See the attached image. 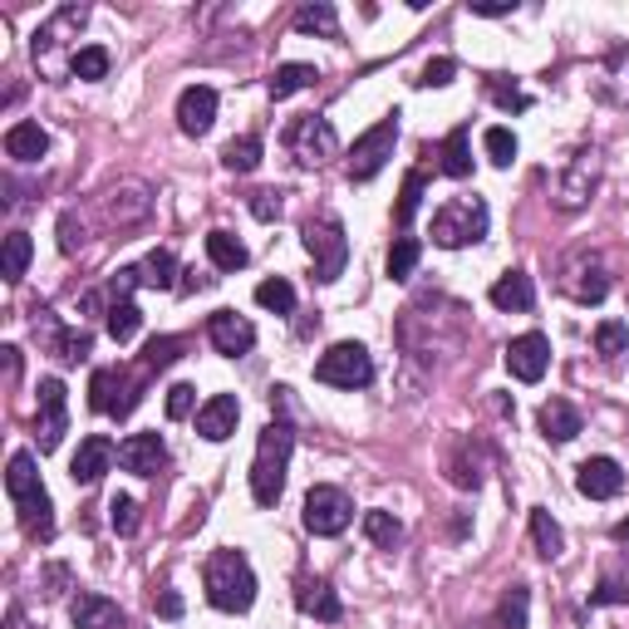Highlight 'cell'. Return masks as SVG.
<instances>
[{
    "mask_svg": "<svg viewBox=\"0 0 629 629\" xmlns=\"http://www.w3.org/2000/svg\"><path fill=\"white\" fill-rule=\"evenodd\" d=\"M206 285H212V275H202V271H197V265H192V271H182V281H177V290H182V295H197V290H206Z\"/></svg>",
    "mask_w": 629,
    "mask_h": 629,
    "instance_id": "cell-58",
    "label": "cell"
},
{
    "mask_svg": "<svg viewBox=\"0 0 629 629\" xmlns=\"http://www.w3.org/2000/svg\"><path fill=\"white\" fill-rule=\"evenodd\" d=\"M192 408H197V389L192 383H173V389H167V418L182 423V418H192Z\"/></svg>",
    "mask_w": 629,
    "mask_h": 629,
    "instance_id": "cell-52",
    "label": "cell"
},
{
    "mask_svg": "<svg viewBox=\"0 0 629 629\" xmlns=\"http://www.w3.org/2000/svg\"><path fill=\"white\" fill-rule=\"evenodd\" d=\"M84 20H88V10H84V5H64V10H55V15H49L45 25L35 29V45H29V49H35V64H49V55H55V49L64 45L69 35H79V25H84Z\"/></svg>",
    "mask_w": 629,
    "mask_h": 629,
    "instance_id": "cell-20",
    "label": "cell"
},
{
    "mask_svg": "<svg viewBox=\"0 0 629 629\" xmlns=\"http://www.w3.org/2000/svg\"><path fill=\"white\" fill-rule=\"evenodd\" d=\"M625 487V472H619L615 458H585L575 467V491L590 501H609L615 491Z\"/></svg>",
    "mask_w": 629,
    "mask_h": 629,
    "instance_id": "cell-19",
    "label": "cell"
},
{
    "mask_svg": "<svg viewBox=\"0 0 629 629\" xmlns=\"http://www.w3.org/2000/svg\"><path fill=\"white\" fill-rule=\"evenodd\" d=\"M609 536H615L619 546H629V517H625V521H615V531H609Z\"/></svg>",
    "mask_w": 629,
    "mask_h": 629,
    "instance_id": "cell-62",
    "label": "cell"
},
{
    "mask_svg": "<svg viewBox=\"0 0 629 629\" xmlns=\"http://www.w3.org/2000/svg\"><path fill=\"white\" fill-rule=\"evenodd\" d=\"M246 206H251L256 222H275V216H281V192H271V187H265V192H251Z\"/></svg>",
    "mask_w": 629,
    "mask_h": 629,
    "instance_id": "cell-53",
    "label": "cell"
},
{
    "mask_svg": "<svg viewBox=\"0 0 629 629\" xmlns=\"http://www.w3.org/2000/svg\"><path fill=\"white\" fill-rule=\"evenodd\" d=\"M305 251L314 261V281L330 285L344 275V261H349V236L334 216H320V222H305Z\"/></svg>",
    "mask_w": 629,
    "mask_h": 629,
    "instance_id": "cell-5",
    "label": "cell"
},
{
    "mask_svg": "<svg viewBox=\"0 0 629 629\" xmlns=\"http://www.w3.org/2000/svg\"><path fill=\"white\" fill-rule=\"evenodd\" d=\"M163 462H167L163 432H128V438L118 442V467L133 472V477H157Z\"/></svg>",
    "mask_w": 629,
    "mask_h": 629,
    "instance_id": "cell-14",
    "label": "cell"
},
{
    "mask_svg": "<svg viewBox=\"0 0 629 629\" xmlns=\"http://www.w3.org/2000/svg\"><path fill=\"white\" fill-rule=\"evenodd\" d=\"M285 153H290L300 167H324L334 153H340L334 123L320 114H300L290 128H285Z\"/></svg>",
    "mask_w": 629,
    "mask_h": 629,
    "instance_id": "cell-6",
    "label": "cell"
},
{
    "mask_svg": "<svg viewBox=\"0 0 629 629\" xmlns=\"http://www.w3.org/2000/svg\"><path fill=\"white\" fill-rule=\"evenodd\" d=\"M531 541H536V550L546 560H556L560 550H566V536H560V526H556V517H550V511H531Z\"/></svg>",
    "mask_w": 629,
    "mask_h": 629,
    "instance_id": "cell-40",
    "label": "cell"
},
{
    "mask_svg": "<svg viewBox=\"0 0 629 629\" xmlns=\"http://www.w3.org/2000/svg\"><path fill=\"white\" fill-rule=\"evenodd\" d=\"M29 256H35V246H29V236H25V232H10V236H5V251H0V275H5V281L15 285L20 275H25Z\"/></svg>",
    "mask_w": 629,
    "mask_h": 629,
    "instance_id": "cell-41",
    "label": "cell"
},
{
    "mask_svg": "<svg viewBox=\"0 0 629 629\" xmlns=\"http://www.w3.org/2000/svg\"><path fill=\"white\" fill-rule=\"evenodd\" d=\"M448 477H452V487H482L487 467H482V462L472 458V438H462V442H458V452L448 458Z\"/></svg>",
    "mask_w": 629,
    "mask_h": 629,
    "instance_id": "cell-36",
    "label": "cell"
},
{
    "mask_svg": "<svg viewBox=\"0 0 629 629\" xmlns=\"http://www.w3.org/2000/svg\"><path fill=\"white\" fill-rule=\"evenodd\" d=\"M256 305L261 310H275V314H290L295 310V285L285 275H271V281L256 285Z\"/></svg>",
    "mask_w": 629,
    "mask_h": 629,
    "instance_id": "cell-42",
    "label": "cell"
},
{
    "mask_svg": "<svg viewBox=\"0 0 629 629\" xmlns=\"http://www.w3.org/2000/svg\"><path fill=\"white\" fill-rule=\"evenodd\" d=\"M177 354H182V340H177V334H157V340H147V349H143V369H167Z\"/></svg>",
    "mask_w": 629,
    "mask_h": 629,
    "instance_id": "cell-49",
    "label": "cell"
},
{
    "mask_svg": "<svg viewBox=\"0 0 629 629\" xmlns=\"http://www.w3.org/2000/svg\"><path fill=\"white\" fill-rule=\"evenodd\" d=\"M314 79H320V69L314 64H281L271 74V98L281 104V98H290V94H300V88H310Z\"/></svg>",
    "mask_w": 629,
    "mask_h": 629,
    "instance_id": "cell-35",
    "label": "cell"
},
{
    "mask_svg": "<svg viewBox=\"0 0 629 629\" xmlns=\"http://www.w3.org/2000/svg\"><path fill=\"white\" fill-rule=\"evenodd\" d=\"M64 585H69V570H64V566H49V570H45V600H55Z\"/></svg>",
    "mask_w": 629,
    "mask_h": 629,
    "instance_id": "cell-59",
    "label": "cell"
},
{
    "mask_svg": "<svg viewBox=\"0 0 629 629\" xmlns=\"http://www.w3.org/2000/svg\"><path fill=\"white\" fill-rule=\"evenodd\" d=\"M517 5H472V15H482V20H497V15H511Z\"/></svg>",
    "mask_w": 629,
    "mask_h": 629,
    "instance_id": "cell-61",
    "label": "cell"
},
{
    "mask_svg": "<svg viewBox=\"0 0 629 629\" xmlns=\"http://www.w3.org/2000/svg\"><path fill=\"white\" fill-rule=\"evenodd\" d=\"M0 354H5V379L15 383V379H20V349H15V344H5Z\"/></svg>",
    "mask_w": 629,
    "mask_h": 629,
    "instance_id": "cell-60",
    "label": "cell"
},
{
    "mask_svg": "<svg viewBox=\"0 0 629 629\" xmlns=\"http://www.w3.org/2000/svg\"><path fill=\"white\" fill-rule=\"evenodd\" d=\"M138 275H143V285L147 290H177V261H173V251H147L143 256V265H138Z\"/></svg>",
    "mask_w": 629,
    "mask_h": 629,
    "instance_id": "cell-31",
    "label": "cell"
},
{
    "mask_svg": "<svg viewBox=\"0 0 629 629\" xmlns=\"http://www.w3.org/2000/svg\"><path fill=\"white\" fill-rule=\"evenodd\" d=\"M69 619H74V629H123V609L98 590H79L69 600Z\"/></svg>",
    "mask_w": 629,
    "mask_h": 629,
    "instance_id": "cell-22",
    "label": "cell"
},
{
    "mask_svg": "<svg viewBox=\"0 0 629 629\" xmlns=\"http://www.w3.org/2000/svg\"><path fill=\"white\" fill-rule=\"evenodd\" d=\"M5 491H10V501H15V511H20L25 536H39V541L55 536V507H49V491H45V482H39V472H35V452H15V458H10Z\"/></svg>",
    "mask_w": 629,
    "mask_h": 629,
    "instance_id": "cell-2",
    "label": "cell"
},
{
    "mask_svg": "<svg viewBox=\"0 0 629 629\" xmlns=\"http://www.w3.org/2000/svg\"><path fill=\"white\" fill-rule=\"evenodd\" d=\"M49 153V133L39 123H10L5 128V157L15 163H39Z\"/></svg>",
    "mask_w": 629,
    "mask_h": 629,
    "instance_id": "cell-27",
    "label": "cell"
},
{
    "mask_svg": "<svg viewBox=\"0 0 629 629\" xmlns=\"http://www.w3.org/2000/svg\"><path fill=\"white\" fill-rule=\"evenodd\" d=\"M536 423H541V438H546V442H570V438H575V432H580V413L570 408L566 399H550V403H541Z\"/></svg>",
    "mask_w": 629,
    "mask_h": 629,
    "instance_id": "cell-28",
    "label": "cell"
},
{
    "mask_svg": "<svg viewBox=\"0 0 629 629\" xmlns=\"http://www.w3.org/2000/svg\"><path fill=\"white\" fill-rule=\"evenodd\" d=\"M108 64H114V59H108V49H104V45H84V49H74V55H69V74L84 79V84L104 79V74H108Z\"/></svg>",
    "mask_w": 629,
    "mask_h": 629,
    "instance_id": "cell-39",
    "label": "cell"
},
{
    "mask_svg": "<svg viewBox=\"0 0 629 629\" xmlns=\"http://www.w3.org/2000/svg\"><path fill=\"white\" fill-rule=\"evenodd\" d=\"M452 74H458V64H452V59H428V64H423V74H418V84L423 88H442V84H452Z\"/></svg>",
    "mask_w": 629,
    "mask_h": 629,
    "instance_id": "cell-54",
    "label": "cell"
},
{
    "mask_svg": "<svg viewBox=\"0 0 629 629\" xmlns=\"http://www.w3.org/2000/svg\"><path fill=\"white\" fill-rule=\"evenodd\" d=\"M393 143H399V114L379 118V123H373L364 138H354L349 157H344V167H349L354 182H369L373 173H383V163L393 157Z\"/></svg>",
    "mask_w": 629,
    "mask_h": 629,
    "instance_id": "cell-8",
    "label": "cell"
},
{
    "mask_svg": "<svg viewBox=\"0 0 629 629\" xmlns=\"http://www.w3.org/2000/svg\"><path fill=\"white\" fill-rule=\"evenodd\" d=\"M206 340L216 344V354L241 359V354L256 349V324L246 320V314H236V310H216L212 320H206Z\"/></svg>",
    "mask_w": 629,
    "mask_h": 629,
    "instance_id": "cell-13",
    "label": "cell"
},
{
    "mask_svg": "<svg viewBox=\"0 0 629 629\" xmlns=\"http://www.w3.org/2000/svg\"><path fill=\"white\" fill-rule=\"evenodd\" d=\"M487 94L497 98L501 108H511V114H521V108H531V94H521V88H517V84H507V79H501V74H491V79H487Z\"/></svg>",
    "mask_w": 629,
    "mask_h": 629,
    "instance_id": "cell-51",
    "label": "cell"
},
{
    "mask_svg": "<svg viewBox=\"0 0 629 629\" xmlns=\"http://www.w3.org/2000/svg\"><path fill=\"white\" fill-rule=\"evenodd\" d=\"M236 418H241V399L236 393H212V399L197 408V432L206 442H226L236 432Z\"/></svg>",
    "mask_w": 629,
    "mask_h": 629,
    "instance_id": "cell-21",
    "label": "cell"
},
{
    "mask_svg": "<svg viewBox=\"0 0 629 629\" xmlns=\"http://www.w3.org/2000/svg\"><path fill=\"white\" fill-rule=\"evenodd\" d=\"M595 349L600 359H619L629 349V324L625 320H600L595 324Z\"/></svg>",
    "mask_w": 629,
    "mask_h": 629,
    "instance_id": "cell-45",
    "label": "cell"
},
{
    "mask_svg": "<svg viewBox=\"0 0 629 629\" xmlns=\"http://www.w3.org/2000/svg\"><path fill=\"white\" fill-rule=\"evenodd\" d=\"M560 285H566V295L570 300H580V305H600L609 295V271L600 265V256H570L566 261V271H560Z\"/></svg>",
    "mask_w": 629,
    "mask_h": 629,
    "instance_id": "cell-10",
    "label": "cell"
},
{
    "mask_svg": "<svg viewBox=\"0 0 629 629\" xmlns=\"http://www.w3.org/2000/svg\"><path fill=\"white\" fill-rule=\"evenodd\" d=\"M487 202H482L477 192L472 197H452L448 206H438L432 212V241L442 246V251H462V246H477L482 236H487Z\"/></svg>",
    "mask_w": 629,
    "mask_h": 629,
    "instance_id": "cell-4",
    "label": "cell"
},
{
    "mask_svg": "<svg viewBox=\"0 0 629 629\" xmlns=\"http://www.w3.org/2000/svg\"><path fill=\"white\" fill-rule=\"evenodd\" d=\"M295 29L300 35H340V15H334L330 0H314V5L295 10Z\"/></svg>",
    "mask_w": 629,
    "mask_h": 629,
    "instance_id": "cell-33",
    "label": "cell"
},
{
    "mask_svg": "<svg viewBox=\"0 0 629 629\" xmlns=\"http://www.w3.org/2000/svg\"><path fill=\"white\" fill-rule=\"evenodd\" d=\"M418 256H423L418 236H393V246H389V261H383V271H389V281H408V275L418 271Z\"/></svg>",
    "mask_w": 629,
    "mask_h": 629,
    "instance_id": "cell-34",
    "label": "cell"
},
{
    "mask_svg": "<svg viewBox=\"0 0 629 629\" xmlns=\"http://www.w3.org/2000/svg\"><path fill=\"white\" fill-rule=\"evenodd\" d=\"M212 118H216V88L187 84L182 94H177V128H182L187 138H202L206 128H212Z\"/></svg>",
    "mask_w": 629,
    "mask_h": 629,
    "instance_id": "cell-18",
    "label": "cell"
},
{
    "mask_svg": "<svg viewBox=\"0 0 629 629\" xmlns=\"http://www.w3.org/2000/svg\"><path fill=\"white\" fill-rule=\"evenodd\" d=\"M314 379L330 383V389H364V383L373 379V359H369V349H364L359 340H340V344H330V349L320 354Z\"/></svg>",
    "mask_w": 629,
    "mask_h": 629,
    "instance_id": "cell-7",
    "label": "cell"
},
{
    "mask_svg": "<svg viewBox=\"0 0 629 629\" xmlns=\"http://www.w3.org/2000/svg\"><path fill=\"white\" fill-rule=\"evenodd\" d=\"M118 462V448L104 438V432H88L84 442H79V452L69 458V477H74V487H94L98 477H104L108 467Z\"/></svg>",
    "mask_w": 629,
    "mask_h": 629,
    "instance_id": "cell-16",
    "label": "cell"
},
{
    "mask_svg": "<svg viewBox=\"0 0 629 629\" xmlns=\"http://www.w3.org/2000/svg\"><path fill=\"white\" fill-rule=\"evenodd\" d=\"M49 349H55L59 364H84L88 349H94V340H88V330H64L55 344H49Z\"/></svg>",
    "mask_w": 629,
    "mask_h": 629,
    "instance_id": "cell-48",
    "label": "cell"
},
{
    "mask_svg": "<svg viewBox=\"0 0 629 629\" xmlns=\"http://www.w3.org/2000/svg\"><path fill=\"white\" fill-rule=\"evenodd\" d=\"M104 314H108V320H104V324H108V334H114L118 344H128L138 330H143V310H138L133 300H108V310H104Z\"/></svg>",
    "mask_w": 629,
    "mask_h": 629,
    "instance_id": "cell-37",
    "label": "cell"
},
{
    "mask_svg": "<svg viewBox=\"0 0 629 629\" xmlns=\"http://www.w3.org/2000/svg\"><path fill=\"white\" fill-rule=\"evenodd\" d=\"M305 531L310 536H340L344 526L354 521V507L340 487H310L305 491V511H300Z\"/></svg>",
    "mask_w": 629,
    "mask_h": 629,
    "instance_id": "cell-9",
    "label": "cell"
},
{
    "mask_svg": "<svg viewBox=\"0 0 629 629\" xmlns=\"http://www.w3.org/2000/svg\"><path fill=\"white\" fill-rule=\"evenodd\" d=\"M98 206H104V216L114 226H133V222H143L153 202H147V187L133 182V187H114V192H104V202H98Z\"/></svg>",
    "mask_w": 629,
    "mask_h": 629,
    "instance_id": "cell-25",
    "label": "cell"
},
{
    "mask_svg": "<svg viewBox=\"0 0 629 629\" xmlns=\"http://www.w3.org/2000/svg\"><path fill=\"white\" fill-rule=\"evenodd\" d=\"M438 167H442V177H472V133L467 128H452L448 138H442V147H438Z\"/></svg>",
    "mask_w": 629,
    "mask_h": 629,
    "instance_id": "cell-29",
    "label": "cell"
},
{
    "mask_svg": "<svg viewBox=\"0 0 629 629\" xmlns=\"http://www.w3.org/2000/svg\"><path fill=\"white\" fill-rule=\"evenodd\" d=\"M108 526H114L118 536H133V531H138V501L118 491V497L108 501Z\"/></svg>",
    "mask_w": 629,
    "mask_h": 629,
    "instance_id": "cell-50",
    "label": "cell"
},
{
    "mask_svg": "<svg viewBox=\"0 0 629 629\" xmlns=\"http://www.w3.org/2000/svg\"><path fill=\"white\" fill-rule=\"evenodd\" d=\"M295 452V428L290 418H271L256 438V458H251V497L256 507H275L285 491V467Z\"/></svg>",
    "mask_w": 629,
    "mask_h": 629,
    "instance_id": "cell-1",
    "label": "cell"
},
{
    "mask_svg": "<svg viewBox=\"0 0 629 629\" xmlns=\"http://www.w3.org/2000/svg\"><path fill=\"white\" fill-rule=\"evenodd\" d=\"M133 403H138V389L128 379V369H94V379H88V408L108 413V418H123Z\"/></svg>",
    "mask_w": 629,
    "mask_h": 629,
    "instance_id": "cell-11",
    "label": "cell"
},
{
    "mask_svg": "<svg viewBox=\"0 0 629 629\" xmlns=\"http://www.w3.org/2000/svg\"><path fill=\"white\" fill-rule=\"evenodd\" d=\"M256 163H261V138H256V133L232 138V143L222 147V167H226V173H256Z\"/></svg>",
    "mask_w": 629,
    "mask_h": 629,
    "instance_id": "cell-38",
    "label": "cell"
},
{
    "mask_svg": "<svg viewBox=\"0 0 629 629\" xmlns=\"http://www.w3.org/2000/svg\"><path fill=\"white\" fill-rule=\"evenodd\" d=\"M79 246H84V226H79V216L69 212L64 222H59V251H64V256H74Z\"/></svg>",
    "mask_w": 629,
    "mask_h": 629,
    "instance_id": "cell-55",
    "label": "cell"
},
{
    "mask_svg": "<svg viewBox=\"0 0 629 629\" xmlns=\"http://www.w3.org/2000/svg\"><path fill=\"white\" fill-rule=\"evenodd\" d=\"M491 305H497V310H511V314H526L531 305H536V285H531V275L526 271L497 275V285H491Z\"/></svg>",
    "mask_w": 629,
    "mask_h": 629,
    "instance_id": "cell-26",
    "label": "cell"
},
{
    "mask_svg": "<svg viewBox=\"0 0 629 629\" xmlns=\"http://www.w3.org/2000/svg\"><path fill=\"white\" fill-rule=\"evenodd\" d=\"M507 369H511V379H521V383H541L550 369V340L541 330L517 334V340L507 344Z\"/></svg>",
    "mask_w": 629,
    "mask_h": 629,
    "instance_id": "cell-12",
    "label": "cell"
},
{
    "mask_svg": "<svg viewBox=\"0 0 629 629\" xmlns=\"http://www.w3.org/2000/svg\"><path fill=\"white\" fill-rule=\"evenodd\" d=\"M482 147H487V163L491 167H511V163H517V133H511V128H487V133H482Z\"/></svg>",
    "mask_w": 629,
    "mask_h": 629,
    "instance_id": "cell-46",
    "label": "cell"
},
{
    "mask_svg": "<svg viewBox=\"0 0 629 629\" xmlns=\"http://www.w3.org/2000/svg\"><path fill=\"white\" fill-rule=\"evenodd\" d=\"M418 206H423V173H408V177H403L399 202H393V222L408 226L413 216H418Z\"/></svg>",
    "mask_w": 629,
    "mask_h": 629,
    "instance_id": "cell-47",
    "label": "cell"
},
{
    "mask_svg": "<svg viewBox=\"0 0 629 629\" xmlns=\"http://www.w3.org/2000/svg\"><path fill=\"white\" fill-rule=\"evenodd\" d=\"M590 192H595V153H575V163L566 167V182H560V192H556L560 212H575V206H585Z\"/></svg>",
    "mask_w": 629,
    "mask_h": 629,
    "instance_id": "cell-24",
    "label": "cell"
},
{
    "mask_svg": "<svg viewBox=\"0 0 629 629\" xmlns=\"http://www.w3.org/2000/svg\"><path fill=\"white\" fill-rule=\"evenodd\" d=\"M295 609L310 619H320V625H334V619L344 615L340 595H334V585L324 575H300L295 580Z\"/></svg>",
    "mask_w": 629,
    "mask_h": 629,
    "instance_id": "cell-17",
    "label": "cell"
},
{
    "mask_svg": "<svg viewBox=\"0 0 629 629\" xmlns=\"http://www.w3.org/2000/svg\"><path fill=\"white\" fill-rule=\"evenodd\" d=\"M590 605H629V566H619V570H609L605 580H600L595 590H590Z\"/></svg>",
    "mask_w": 629,
    "mask_h": 629,
    "instance_id": "cell-44",
    "label": "cell"
},
{
    "mask_svg": "<svg viewBox=\"0 0 629 629\" xmlns=\"http://www.w3.org/2000/svg\"><path fill=\"white\" fill-rule=\"evenodd\" d=\"M206 256H212V265L216 271H241L246 261H251V251L241 246V236H232V232H206Z\"/></svg>",
    "mask_w": 629,
    "mask_h": 629,
    "instance_id": "cell-30",
    "label": "cell"
},
{
    "mask_svg": "<svg viewBox=\"0 0 629 629\" xmlns=\"http://www.w3.org/2000/svg\"><path fill=\"white\" fill-rule=\"evenodd\" d=\"M133 285H143V275H138V265H123V271L108 281V295H114V300H128V295H133Z\"/></svg>",
    "mask_w": 629,
    "mask_h": 629,
    "instance_id": "cell-56",
    "label": "cell"
},
{
    "mask_svg": "<svg viewBox=\"0 0 629 629\" xmlns=\"http://www.w3.org/2000/svg\"><path fill=\"white\" fill-rule=\"evenodd\" d=\"M364 536H369L373 546L393 550L403 541V526H399V517H389V511H364Z\"/></svg>",
    "mask_w": 629,
    "mask_h": 629,
    "instance_id": "cell-43",
    "label": "cell"
},
{
    "mask_svg": "<svg viewBox=\"0 0 629 629\" xmlns=\"http://www.w3.org/2000/svg\"><path fill=\"white\" fill-rule=\"evenodd\" d=\"M467 629H482V625H467Z\"/></svg>",
    "mask_w": 629,
    "mask_h": 629,
    "instance_id": "cell-63",
    "label": "cell"
},
{
    "mask_svg": "<svg viewBox=\"0 0 629 629\" xmlns=\"http://www.w3.org/2000/svg\"><path fill=\"white\" fill-rule=\"evenodd\" d=\"M590 88H595L605 104L615 108H629V49H615V55L605 59V64L595 69V79H590Z\"/></svg>",
    "mask_w": 629,
    "mask_h": 629,
    "instance_id": "cell-23",
    "label": "cell"
},
{
    "mask_svg": "<svg viewBox=\"0 0 629 629\" xmlns=\"http://www.w3.org/2000/svg\"><path fill=\"white\" fill-rule=\"evenodd\" d=\"M497 629H531V590L511 585L497 605Z\"/></svg>",
    "mask_w": 629,
    "mask_h": 629,
    "instance_id": "cell-32",
    "label": "cell"
},
{
    "mask_svg": "<svg viewBox=\"0 0 629 629\" xmlns=\"http://www.w3.org/2000/svg\"><path fill=\"white\" fill-rule=\"evenodd\" d=\"M202 580H206V600L222 615H246L256 605V570L241 550H212Z\"/></svg>",
    "mask_w": 629,
    "mask_h": 629,
    "instance_id": "cell-3",
    "label": "cell"
},
{
    "mask_svg": "<svg viewBox=\"0 0 629 629\" xmlns=\"http://www.w3.org/2000/svg\"><path fill=\"white\" fill-rule=\"evenodd\" d=\"M64 383L59 379H39V418H35V442L39 452H55L64 438Z\"/></svg>",
    "mask_w": 629,
    "mask_h": 629,
    "instance_id": "cell-15",
    "label": "cell"
},
{
    "mask_svg": "<svg viewBox=\"0 0 629 629\" xmlns=\"http://www.w3.org/2000/svg\"><path fill=\"white\" fill-rule=\"evenodd\" d=\"M157 615H163V619H182V595H177V590H163V595H157Z\"/></svg>",
    "mask_w": 629,
    "mask_h": 629,
    "instance_id": "cell-57",
    "label": "cell"
}]
</instances>
